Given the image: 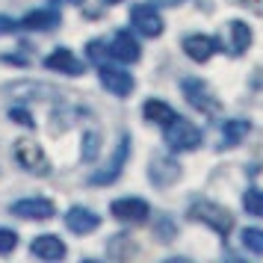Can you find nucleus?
<instances>
[{
	"label": "nucleus",
	"instance_id": "obj_22",
	"mask_svg": "<svg viewBox=\"0 0 263 263\" xmlns=\"http://www.w3.org/2000/svg\"><path fill=\"white\" fill-rule=\"evenodd\" d=\"M98 154H101V133H98V130H89V133L83 136V154H80V157H83L86 163H92Z\"/></svg>",
	"mask_w": 263,
	"mask_h": 263
},
{
	"label": "nucleus",
	"instance_id": "obj_21",
	"mask_svg": "<svg viewBox=\"0 0 263 263\" xmlns=\"http://www.w3.org/2000/svg\"><path fill=\"white\" fill-rule=\"evenodd\" d=\"M242 246L249 251H254V254H263V231L260 228H242Z\"/></svg>",
	"mask_w": 263,
	"mask_h": 263
},
{
	"label": "nucleus",
	"instance_id": "obj_23",
	"mask_svg": "<svg viewBox=\"0 0 263 263\" xmlns=\"http://www.w3.org/2000/svg\"><path fill=\"white\" fill-rule=\"evenodd\" d=\"M18 246V234L12 228H0V254H12Z\"/></svg>",
	"mask_w": 263,
	"mask_h": 263
},
{
	"label": "nucleus",
	"instance_id": "obj_4",
	"mask_svg": "<svg viewBox=\"0 0 263 263\" xmlns=\"http://www.w3.org/2000/svg\"><path fill=\"white\" fill-rule=\"evenodd\" d=\"M180 89H183V95H186V101H190L192 107L198 109V112H207V116H213V112H219V101H216V95L210 92V86L204 83V80H198V77H186L183 83H180Z\"/></svg>",
	"mask_w": 263,
	"mask_h": 263
},
{
	"label": "nucleus",
	"instance_id": "obj_10",
	"mask_svg": "<svg viewBox=\"0 0 263 263\" xmlns=\"http://www.w3.org/2000/svg\"><path fill=\"white\" fill-rule=\"evenodd\" d=\"M45 68L48 71H57V74H68V77H80L86 71L83 62L77 60L68 48H57L53 53H48L45 57Z\"/></svg>",
	"mask_w": 263,
	"mask_h": 263
},
{
	"label": "nucleus",
	"instance_id": "obj_17",
	"mask_svg": "<svg viewBox=\"0 0 263 263\" xmlns=\"http://www.w3.org/2000/svg\"><path fill=\"white\" fill-rule=\"evenodd\" d=\"M175 116H178V112L168 107L166 101H160V98H151V101H145L142 104V119L151 121V124H163V127H166Z\"/></svg>",
	"mask_w": 263,
	"mask_h": 263
},
{
	"label": "nucleus",
	"instance_id": "obj_18",
	"mask_svg": "<svg viewBox=\"0 0 263 263\" xmlns=\"http://www.w3.org/2000/svg\"><path fill=\"white\" fill-rule=\"evenodd\" d=\"M228 33H231V53L234 57H239V53H246V50L251 48V27L242 24V21H231L228 24Z\"/></svg>",
	"mask_w": 263,
	"mask_h": 263
},
{
	"label": "nucleus",
	"instance_id": "obj_12",
	"mask_svg": "<svg viewBox=\"0 0 263 263\" xmlns=\"http://www.w3.org/2000/svg\"><path fill=\"white\" fill-rule=\"evenodd\" d=\"M98 225H101V216H98L95 210H89V207H80V204H77V207H71V210L65 213V228H68L71 234H80V237H83V234H92Z\"/></svg>",
	"mask_w": 263,
	"mask_h": 263
},
{
	"label": "nucleus",
	"instance_id": "obj_26",
	"mask_svg": "<svg viewBox=\"0 0 263 263\" xmlns=\"http://www.w3.org/2000/svg\"><path fill=\"white\" fill-rule=\"evenodd\" d=\"M18 21H12V18H6V15H0V36H12L15 30H18Z\"/></svg>",
	"mask_w": 263,
	"mask_h": 263
},
{
	"label": "nucleus",
	"instance_id": "obj_28",
	"mask_svg": "<svg viewBox=\"0 0 263 263\" xmlns=\"http://www.w3.org/2000/svg\"><path fill=\"white\" fill-rule=\"evenodd\" d=\"M151 3H163V6H178V3H183V0H151Z\"/></svg>",
	"mask_w": 263,
	"mask_h": 263
},
{
	"label": "nucleus",
	"instance_id": "obj_29",
	"mask_svg": "<svg viewBox=\"0 0 263 263\" xmlns=\"http://www.w3.org/2000/svg\"><path fill=\"white\" fill-rule=\"evenodd\" d=\"M53 3H83V0H53Z\"/></svg>",
	"mask_w": 263,
	"mask_h": 263
},
{
	"label": "nucleus",
	"instance_id": "obj_15",
	"mask_svg": "<svg viewBox=\"0 0 263 263\" xmlns=\"http://www.w3.org/2000/svg\"><path fill=\"white\" fill-rule=\"evenodd\" d=\"M30 251H33L36 257H42V260H62V257H65V246H62V239L53 237V234L36 237L33 246H30Z\"/></svg>",
	"mask_w": 263,
	"mask_h": 263
},
{
	"label": "nucleus",
	"instance_id": "obj_7",
	"mask_svg": "<svg viewBox=\"0 0 263 263\" xmlns=\"http://www.w3.org/2000/svg\"><path fill=\"white\" fill-rule=\"evenodd\" d=\"M9 210H12V216H18V219L45 222V219H50V216L57 213V204L50 201V198H21V201H15Z\"/></svg>",
	"mask_w": 263,
	"mask_h": 263
},
{
	"label": "nucleus",
	"instance_id": "obj_27",
	"mask_svg": "<svg viewBox=\"0 0 263 263\" xmlns=\"http://www.w3.org/2000/svg\"><path fill=\"white\" fill-rule=\"evenodd\" d=\"M237 6H242V9H249V12L254 15H263V0H234Z\"/></svg>",
	"mask_w": 263,
	"mask_h": 263
},
{
	"label": "nucleus",
	"instance_id": "obj_9",
	"mask_svg": "<svg viewBox=\"0 0 263 263\" xmlns=\"http://www.w3.org/2000/svg\"><path fill=\"white\" fill-rule=\"evenodd\" d=\"M130 24L136 27V33H142L145 39H157L160 33H163V18H160V12H157L154 6H136L130 12Z\"/></svg>",
	"mask_w": 263,
	"mask_h": 263
},
{
	"label": "nucleus",
	"instance_id": "obj_2",
	"mask_svg": "<svg viewBox=\"0 0 263 263\" xmlns=\"http://www.w3.org/2000/svg\"><path fill=\"white\" fill-rule=\"evenodd\" d=\"M163 136H166V145L172 151H195L201 145V130L192 121L180 119V116H175V119L168 121Z\"/></svg>",
	"mask_w": 263,
	"mask_h": 263
},
{
	"label": "nucleus",
	"instance_id": "obj_14",
	"mask_svg": "<svg viewBox=\"0 0 263 263\" xmlns=\"http://www.w3.org/2000/svg\"><path fill=\"white\" fill-rule=\"evenodd\" d=\"M183 50H186L190 60L207 62L216 50H219V42L210 39V36H198V33H192V36H183Z\"/></svg>",
	"mask_w": 263,
	"mask_h": 263
},
{
	"label": "nucleus",
	"instance_id": "obj_1",
	"mask_svg": "<svg viewBox=\"0 0 263 263\" xmlns=\"http://www.w3.org/2000/svg\"><path fill=\"white\" fill-rule=\"evenodd\" d=\"M190 219L192 222L207 225L210 231H216L222 239H228L231 228H234V216L228 213L222 204H213V201H207V198H195V201H190Z\"/></svg>",
	"mask_w": 263,
	"mask_h": 263
},
{
	"label": "nucleus",
	"instance_id": "obj_6",
	"mask_svg": "<svg viewBox=\"0 0 263 263\" xmlns=\"http://www.w3.org/2000/svg\"><path fill=\"white\" fill-rule=\"evenodd\" d=\"M109 213L119 222H127V225H145L148 216H151V207L142 198H116L109 204Z\"/></svg>",
	"mask_w": 263,
	"mask_h": 263
},
{
	"label": "nucleus",
	"instance_id": "obj_3",
	"mask_svg": "<svg viewBox=\"0 0 263 263\" xmlns=\"http://www.w3.org/2000/svg\"><path fill=\"white\" fill-rule=\"evenodd\" d=\"M15 160H18V166L27 168V172L36 175V178L50 175L48 157H45V151H42V145L33 142V139H18V142H15Z\"/></svg>",
	"mask_w": 263,
	"mask_h": 263
},
{
	"label": "nucleus",
	"instance_id": "obj_13",
	"mask_svg": "<svg viewBox=\"0 0 263 263\" xmlns=\"http://www.w3.org/2000/svg\"><path fill=\"white\" fill-rule=\"evenodd\" d=\"M107 53L116 62H139V42L130 33H116V36L109 39Z\"/></svg>",
	"mask_w": 263,
	"mask_h": 263
},
{
	"label": "nucleus",
	"instance_id": "obj_24",
	"mask_svg": "<svg viewBox=\"0 0 263 263\" xmlns=\"http://www.w3.org/2000/svg\"><path fill=\"white\" fill-rule=\"evenodd\" d=\"M9 119L15 121V124H21V127H36V121H33V112L24 107H12L9 109Z\"/></svg>",
	"mask_w": 263,
	"mask_h": 263
},
{
	"label": "nucleus",
	"instance_id": "obj_20",
	"mask_svg": "<svg viewBox=\"0 0 263 263\" xmlns=\"http://www.w3.org/2000/svg\"><path fill=\"white\" fill-rule=\"evenodd\" d=\"M242 207H246V213L263 219V190H257V186L246 190V195H242Z\"/></svg>",
	"mask_w": 263,
	"mask_h": 263
},
{
	"label": "nucleus",
	"instance_id": "obj_19",
	"mask_svg": "<svg viewBox=\"0 0 263 263\" xmlns=\"http://www.w3.org/2000/svg\"><path fill=\"white\" fill-rule=\"evenodd\" d=\"M251 124L246 119H231L222 124V148H234V145H239L246 136H249Z\"/></svg>",
	"mask_w": 263,
	"mask_h": 263
},
{
	"label": "nucleus",
	"instance_id": "obj_30",
	"mask_svg": "<svg viewBox=\"0 0 263 263\" xmlns=\"http://www.w3.org/2000/svg\"><path fill=\"white\" fill-rule=\"evenodd\" d=\"M104 3H107V6H112V3H119V0H104Z\"/></svg>",
	"mask_w": 263,
	"mask_h": 263
},
{
	"label": "nucleus",
	"instance_id": "obj_16",
	"mask_svg": "<svg viewBox=\"0 0 263 263\" xmlns=\"http://www.w3.org/2000/svg\"><path fill=\"white\" fill-rule=\"evenodd\" d=\"M62 24V18L57 9H36V12H27L21 27L27 30H36V33H48V30H57Z\"/></svg>",
	"mask_w": 263,
	"mask_h": 263
},
{
	"label": "nucleus",
	"instance_id": "obj_5",
	"mask_svg": "<svg viewBox=\"0 0 263 263\" xmlns=\"http://www.w3.org/2000/svg\"><path fill=\"white\" fill-rule=\"evenodd\" d=\"M127 154H130V136L124 133L119 139V145H116V154L109 157L107 166L101 168V172H95V175L89 178V183H92V186H107V183H112V180L121 175L124 163H127Z\"/></svg>",
	"mask_w": 263,
	"mask_h": 263
},
{
	"label": "nucleus",
	"instance_id": "obj_11",
	"mask_svg": "<svg viewBox=\"0 0 263 263\" xmlns=\"http://www.w3.org/2000/svg\"><path fill=\"white\" fill-rule=\"evenodd\" d=\"M148 178L154 186H168V183H178L180 180V163L172 157H154L151 166H148Z\"/></svg>",
	"mask_w": 263,
	"mask_h": 263
},
{
	"label": "nucleus",
	"instance_id": "obj_8",
	"mask_svg": "<svg viewBox=\"0 0 263 263\" xmlns=\"http://www.w3.org/2000/svg\"><path fill=\"white\" fill-rule=\"evenodd\" d=\"M98 74H101V83L107 92H112L116 98H127L133 92V77L124 68H112V65H98Z\"/></svg>",
	"mask_w": 263,
	"mask_h": 263
},
{
	"label": "nucleus",
	"instance_id": "obj_25",
	"mask_svg": "<svg viewBox=\"0 0 263 263\" xmlns=\"http://www.w3.org/2000/svg\"><path fill=\"white\" fill-rule=\"evenodd\" d=\"M172 237H175V225H172L168 219H163L160 228H157V239H160V242H168Z\"/></svg>",
	"mask_w": 263,
	"mask_h": 263
}]
</instances>
